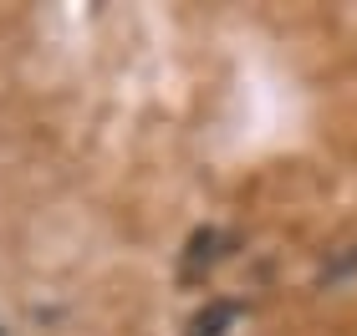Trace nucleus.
Wrapping results in <instances>:
<instances>
[{"mask_svg": "<svg viewBox=\"0 0 357 336\" xmlns=\"http://www.w3.org/2000/svg\"><path fill=\"white\" fill-rule=\"evenodd\" d=\"M230 321H235V306L230 301H215L209 311L194 316V336H220V326H230Z\"/></svg>", "mask_w": 357, "mask_h": 336, "instance_id": "obj_1", "label": "nucleus"}, {"mask_svg": "<svg viewBox=\"0 0 357 336\" xmlns=\"http://www.w3.org/2000/svg\"><path fill=\"white\" fill-rule=\"evenodd\" d=\"M0 336H6V331H0Z\"/></svg>", "mask_w": 357, "mask_h": 336, "instance_id": "obj_2", "label": "nucleus"}]
</instances>
